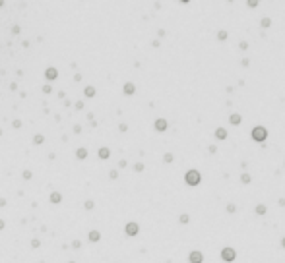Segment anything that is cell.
Here are the masks:
<instances>
[{
	"label": "cell",
	"instance_id": "cell-1",
	"mask_svg": "<svg viewBox=\"0 0 285 263\" xmlns=\"http://www.w3.org/2000/svg\"><path fill=\"white\" fill-rule=\"evenodd\" d=\"M250 136H252V140L256 143H264L268 140V130L264 126H254L252 132H250Z\"/></svg>",
	"mask_w": 285,
	"mask_h": 263
},
{
	"label": "cell",
	"instance_id": "cell-14",
	"mask_svg": "<svg viewBox=\"0 0 285 263\" xmlns=\"http://www.w3.org/2000/svg\"><path fill=\"white\" fill-rule=\"evenodd\" d=\"M239 48H240V50H246V48H248V43H246V41H240V43H239Z\"/></svg>",
	"mask_w": 285,
	"mask_h": 263
},
{
	"label": "cell",
	"instance_id": "cell-4",
	"mask_svg": "<svg viewBox=\"0 0 285 263\" xmlns=\"http://www.w3.org/2000/svg\"><path fill=\"white\" fill-rule=\"evenodd\" d=\"M188 261H190V263H204V255H202V252L192 250V252L188 253Z\"/></svg>",
	"mask_w": 285,
	"mask_h": 263
},
{
	"label": "cell",
	"instance_id": "cell-5",
	"mask_svg": "<svg viewBox=\"0 0 285 263\" xmlns=\"http://www.w3.org/2000/svg\"><path fill=\"white\" fill-rule=\"evenodd\" d=\"M229 122H231V126H239V124L243 122V116L237 114V112H233V114L229 116Z\"/></svg>",
	"mask_w": 285,
	"mask_h": 263
},
{
	"label": "cell",
	"instance_id": "cell-8",
	"mask_svg": "<svg viewBox=\"0 0 285 263\" xmlns=\"http://www.w3.org/2000/svg\"><path fill=\"white\" fill-rule=\"evenodd\" d=\"M254 213L262 217V215H266V213H268V207H266V205H262V203H260V205H256V207H254Z\"/></svg>",
	"mask_w": 285,
	"mask_h": 263
},
{
	"label": "cell",
	"instance_id": "cell-10",
	"mask_svg": "<svg viewBox=\"0 0 285 263\" xmlns=\"http://www.w3.org/2000/svg\"><path fill=\"white\" fill-rule=\"evenodd\" d=\"M227 37H229V33H227V31H225V29H221V31H219V33H217V39H219V41H221V43H223V41H227Z\"/></svg>",
	"mask_w": 285,
	"mask_h": 263
},
{
	"label": "cell",
	"instance_id": "cell-7",
	"mask_svg": "<svg viewBox=\"0 0 285 263\" xmlns=\"http://www.w3.org/2000/svg\"><path fill=\"white\" fill-rule=\"evenodd\" d=\"M155 130H159V132H165V130H167V120L159 118V120L155 122Z\"/></svg>",
	"mask_w": 285,
	"mask_h": 263
},
{
	"label": "cell",
	"instance_id": "cell-12",
	"mask_svg": "<svg viewBox=\"0 0 285 263\" xmlns=\"http://www.w3.org/2000/svg\"><path fill=\"white\" fill-rule=\"evenodd\" d=\"M225 211H227V213H237V205H235V203H227Z\"/></svg>",
	"mask_w": 285,
	"mask_h": 263
},
{
	"label": "cell",
	"instance_id": "cell-13",
	"mask_svg": "<svg viewBox=\"0 0 285 263\" xmlns=\"http://www.w3.org/2000/svg\"><path fill=\"white\" fill-rule=\"evenodd\" d=\"M136 232H138V226L134 223H130L128 224V234H136Z\"/></svg>",
	"mask_w": 285,
	"mask_h": 263
},
{
	"label": "cell",
	"instance_id": "cell-3",
	"mask_svg": "<svg viewBox=\"0 0 285 263\" xmlns=\"http://www.w3.org/2000/svg\"><path fill=\"white\" fill-rule=\"evenodd\" d=\"M235 257H237V252L233 250V248H223V250H221V259L225 263H233Z\"/></svg>",
	"mask_w": 285,
	"mask_h": 263
},
{
	"label": "cell",
	"instance_id": "cell-11",
	"mask_svg": "<svg viewBox=\"0 0 285 263\" xmlns=\"http://www.w3.org/2000/svg\"><path fill=\"white\" fill-rule=\"evenodd\" d=\"M240 182H243V184H250V182H252L250 174H240Z\"/></svg>",
	"mask_w": 285,
	"mask_h": 263
},
{
	"label": "cell",
	"instance_id": "cell-16",
	"mask_svg": "<svg viewBox=\"0 0 285 263\" xmlns=\"http://www.w3.org/2000/svg\"><path fill=\"white\" fill-rule=\"evenodd\" d=\"M248 6H250V8H256V6H258V2H254V0H250V2H248Z\"/></svg>",
	"mask_w": 285,
	"mask_h": 263
},
{
	"label": "cell",
	"instance_id": "cell-6",
	"mask_svg": "<svg viewBox=\"0 0 285 263\" xmlns=\"http://www.w3.org/2000/svg\"><path fill=\"white\" fill-rule=\"evenodd\" d=\"M215 137H217L219 141L227 140V130H225V128H217V130H215Z\"/></svg>",
	"mask_w": 285,
	"mask_h": 263
},
{
	"label": "cell",
	"instance_id": "cell-2",
	"mask_svg": "<svg viewBox=\"0 0 285 263\" xmlns=\"http://www.w3.org/2000/svg\"><path fill=\"white\" fill-rule=\"evenodd\" d=\"M184 182H186L188 186H192V188H194V186H198L200 182H202L200 172H198V170H194V169H192V170H188V172L184 174Z\"/></svg>",
	"mask_w": 285,
	"mask_h": 263
},
{
	"label": "cell",
	"instance_id": "cell-17",
	"mask_svg": "<svg viewBox=\"0 0 285 263\" xmlns=\"http://www.w3.org/2000/svg\"><path fill=\"white\" fill-rule=\"evenodd\" d=\"M281 248H283V250H285V236L281 238Z\"/></svg>",
	"mask_w": 285,
	"mask_h": 263
},
{
	"label": "cell",
	"instance_id": "cell-18",
	"mask_svg": "<svg viewBox=\"0 0 285 263\" xmlns=\"http://www.w3.org/2000/svg\"><path fill=\"white\" fill-rule=\"evenodd\" d=\"M283 165H285V163H283Z\"/></svg>",
	"mask_w": 285,
	"mask_h": 263
},
{
	"label": "cell",
	"instance_id": "cell-15",
	"mask_svg": "<svg viewBox=\"0 0 285 263\" xmlns=\"http://www.w3.org/2000/svg\"><path fill=\"white\" fill-rule=\"evenodd\" d=\"M188 221H190V217H188V215H180V223H182V224H186Z\"/></svg>",
	"mask_w": 285,
	"mask_h": 263
},
{
	"label": "cell",
	"instance_id": "cell-9",
	"mask_svg": "<svg viewBox=\"0 0 285 263\" xmlns=\"http://www.w3.org/2000/svg\"><path fill=\"white\" fill-rule=\"evenodd\" d=\"M260 25H262V29H268L270 25H272V19H270V18H262L260 19Z\"/></svg>",
	"mask_w": 285,
	"mask_h": 263
}]
</instances>
